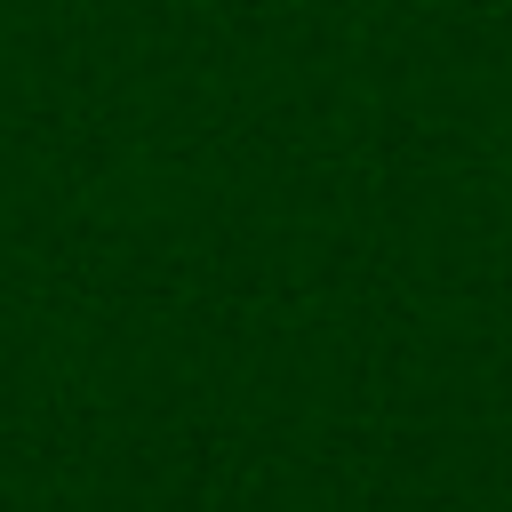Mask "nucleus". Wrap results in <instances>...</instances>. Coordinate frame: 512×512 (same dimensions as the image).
<instances>
[]
</instances>
